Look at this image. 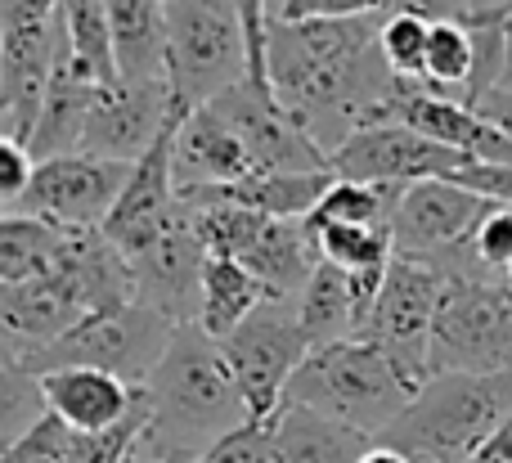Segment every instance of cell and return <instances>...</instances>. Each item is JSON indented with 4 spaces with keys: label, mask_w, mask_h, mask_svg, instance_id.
<instances>
[{
    "label": "cell",
    "mask_w": 512,
    "mask_h": 463,
    "mask_svg": "<svg viewBox=\"0 0 512 463\" xmlns=\"http://www.w3.org/2000/svg\"><path fill=\"white\" fill-rule=\"evenodd\" d=\"M126 261L135 270V302L153 306L171 324H198V311H203V270L212 257H207L185 203H180L176 221L149 248Z\"/></svg>",
    "instance_id": "cell-14"
},
{
    "label": "cell",
    "mask_w": 512,
    "mask_h": 463,
    "mask_svg": "<svg viewBox=\"0 0 512 463\" xmlns=\"http://www.w3.org/2000/svg\"><path fill=\"white\" fill-rule=\"evenodd\" d=\"M512 419V374H436L382 432L414 463H468Z\"/></svg>",
    "instance_id": "cell-3"
},
{
    "label": "cell",
    "mask_w": 512,
    "mask_h": 463,
    "mask_svg": "<svg viewBox=\"0 0 512 463\" xmlns=\"http://www.w3.org/2000/svg\"><path fill=\"white\" fill-rule=\"evenodd\" d=\"M248 32L234 0H167V81L180 113L248 81Z\"/></svg>",
    "instance_id": "cell-5"
},
{
    "label": "cell",
    "mask_w": 512,
    "mask_h": 463,
    "mask_svg": "<svg viewBox=\"0 0 512 463\" xmlns=\"http://www.w3.org/2000/svg\"><path fill=\"white\" fill-rule=\"evenodd\" d=\"M436 374H512L508 288L450 279L432 324V378Z\"/></svg>",
    "instance_id": "cell-8"
},
{
    "label": "cell",
    "mask_w": 512,
    "mask_h": 463,
    "mask_svg": "<svg viewBox=\"0 0 512 463\" xmlns=\"http://www.w3.org/2000/svg\"><path fill=\"white\" fill-rule=\"evenodd\" d=\"M126 81H167V0H104Z\"/></svg>",
    "instance_id": "cell-25"
},
{
    "label": "cell",
    "mask_w": 512,
    "mask_h": 463,
    "mask_svg": "<svg viewBox=\"0 0 512 463\" xmlns=\"http://www.w3.org/2000/svg\"><path fill=\"white\" fill-rule=\"evenodd\" d=\"M369 446L373 437L346 428V423H333L301 405H283L274 419L270 463H360Z\"/></svg>",
    "instance_id": "cell-24"
},
{
    "label": "cell",
    "mask_w": 512,
    "mask_h": 463,
    "mask_svg": "<svg viewBox=\"0 0 512 463\" xmlns=\"http://www.w3.org/2000/svg\"><path fill=\"white\" fill-rule=\"evenodd\" d=\"M405 198L400 185H355V180H337L310 225H387L396 221V207Z\"/></svg>",
    "instance_id": "cell-31"
},
{
    "label": "cell",
    "mask_w": 512,
    "mask_h": 463,
    "mask_svg": "<svg viewBox=\"0 0 512 463\" xmlns=\"http://www.w3.org/2000/svg\"><path fill=\"white\" fill-rule=\"evenodd\" d=\"M463 153H450L441 144H432L427 135L409 131L400 122H382V126H364L360 135L342 144L328 158L337 180H355V185H423V180H445L463 167Z\"/></svg>",
    "instance_id": "cell-12"
},
{
    "label": "cell",
    "mask_w": 512,
    "mask_h": 463,
    "mask_svg": "<svg viewBox=\"0 0 512 463\" xmlns=\"http://www.w3.org/2000/svg\"><path fill=\"white\" fill-rule=\"evenodd\" d=\"M495 203L468 194L454 180H423V185H409L405 198L396 207V221H391V243H396V257L405 261H423V266H441L450 252H459L472 239L486 212Z\"/></svg>",
    "instance_id": "cell-13"
},
{
    "label": "cell",
    "mask_w": 512,
    "mask_h": 463,
    "mask_svg": "<svg viewBox=\"0 0 512 463\" xmlns=\"http://www.w3.org/2000/svg\"><path fill=\"white\" fill-rule=\"evenodd\" d=\"M131 463H153V459H149V455H135V459H131Z\"/></svg>",
    "instance_id": "cell-45"
},
{
    "label": "cell",
    "mask_w": 512,
    "mask_h": 463,
    "mask_svg": "<svg viewBox=\"0 0 512 463\" xmlns=\"http://www.w3.org/2000/svg\"><path fill=\"white\" fill-rule=\"evenodd\" d=\"M230 360L239 392L252 410V423H274L283 410L292 374L310 356V342L301 333L297 297H265L252 320H243L230 338L221 342Z\"/></svg>",
    "instance_id": "cell-7"
},
{
    "label": "cell",
    "mask_w": 512,
    "mask_h": 463,
    "mask_svg": "<svg viewBox=\"0 0 512 463\" xmlns=\"http://www.w3.org/2000/svg\"><path fill=\"white\" fill-rule=\"evenodd\" d=\"M445 180H454V185H463L468 194L486 198L495 207H512V162H463Z\"/></svg>",
    "instance_id": "cell-38"
},
{
    "label": "cell",
    "mask_w": 512,
    "mask_h": 463,
    "mask_svg": "<svg viewBox=\"0 0 512 463\" xmlns=\"http://www.w3.org/2000/svg\"><path fill=\"white\" fill-rule=\"evenodd\" d=\"M180 324H171L167 315H158L153 306H126L113 315H90L86 324L59 338L54 347H45L41 356H32L23 369L32 374H50V369H104V374L122 378L131 387H149L158 360L167 356L171 338Z\"/></svg>",
    "instance_id": "cell-6"
},
{
    "label": "cell",
    "mask_w": 512,
    "mask_h": 463,
    "mask_svg": "<svg viewBox=\"0 0 512 463\" xmlns=\"http://www.w3.org/2000/svg\"><path fill=\"white\" fill-rule=\"evenodd\" d=\"M68 230L41 221V216L5 212L0 216V288L32 284V279L50 275L63 257Z\"/></svg>",
    "instance_id": "cell-28"
},
{
    "label": "cell",
    "mask_w": 512,
    "mask_h": 463,
    "mask_svg": "<svg viewBox=\"0 0 512 463\" xmlns=\"http://www.w3.org/2000/svg\"><path fill=\"white\" fill-rule=\"evenodd\" d=\"M414 387L378 342H337L319 347L292 374L283 405L315 410L333 423L378 441L414 401Z\"/></svg>",
    "instance_id": "cell-4"
},
{
    "label": "cell",
    "mask_w": 512,
    "mask_h": 463,
    "mask_svg": "<svg viewBox=\"0 0 512 463\" xmlns=\"http://www.w3.org/2000/svg\"><path fill=\"white\" fill-rule=\"evenodd\" d=\"M54 32H59V50H54L50 90H45V108H41V122H36V135H32V144H27L36 162L81 149L90 113H95V99H99V90H104L77 59H72L59 18H54Z\"/></svg>",
    "instance_id": "cell-20"
},
{
    "label": "cell",
    "mask_w": 512,
    "mask_h": 463,
    "mask_svg": "<svg viewBox=\"0 0 512 463\" xmlns=\"http://www.w3.org/2000/svg\"><path fill=\"white\" fill-rule=\"evenodd\" d=\"M274 446V423H243L225 441H216L198 463H270Z\"/></svg>",
    "instance_id": "cell-37"
},
{
    "label": "cell",
    "mask_w": 512,
    "mask_h": 463,
    "mask_svg": "<svg viewBox=\"0 0 512 463\" xmlns=\"http://www.w3.org/2000/svg\"><path fill=\"white\" fill-rule=\"evenodd\" d=\"M468 463H512V419H508L504 428H499L495 437H490L486 446H481Z\"/></svg>",
    "instance_id": "cell-42"
},
{
    "label": "cell",
    "mask_w": 512,
    "mask_h": 463,
    "mask_svg": "<svg viewBox=\"0 0 512 463\" xmlns=\"http://www.w3.org/2000/svg\"><path fill=\"white\" fill-rule=\"evenodd\" d=\"M180 117H189V113L176 108L171 81H126L122 77L99 90L81 149L95 153V158L131 162L135 167Z\"/></svg>",
    "instance_id": "cell-11"
},
{
    "label": "cell",
    "mask_w": 512,
    "mask_h": 463,
    "mask_svg": "<svg viewBox=\"0 0 512 463\" xmlns=\"http://www.w3.org/2000/svg\"><path fill=\"white\" fill-rule=\"evenodd\" d=\"M382 59L387 68L396 72L400 81H414L423 86V72H427V50H432V23L414 14H382Z\"/></svg>",
    "instance_id": "cell-33"
},
{
    "label": "cell",
    "mask_w": 512,
    "mask_h": 463,
    "mask_svg": "<svg viewBox=\"0 0 512 463\" xmlns=\"http://www.w3.org/2000/svg\"><path fill=\"white\" fill-rule=\"evenodd\" d=\"M185 122V117H180ZM176 122V126H180ZM176 126L135 162L131 180H126L122 198H117L113 216L104 221V234L126 252H144L180 212V185H176Z\"/></svg>",
    "instance_id": "cell-17"
},
{
    "label": "cell",
    "mask_w": 512,
    "mask_h": 463,
    "mask_svg": "<svg viewBox=\"0 0 512 463\" xmlns=\"http://www.w3.org/2000/svg\"><path fill=\"white\" fill-rule=\"evenodd\" d=\"M378 32L382 14L270 23L265 32V81L328 158L364 126L391 122L405 81L382 59Z\"/></svg>",
    "instance_id": "cell-1"
},
{
    "label": "cell",
    "mask_w": 512,
    "mask_h": 463,
    "mask_svg": "<svg viewBox=\"0 0 512 463\" xmlns=\"http://www.w3.org/2000/svg\"><path fill=\"white\" fill-rule=\"evenodd\" d=\"M391 0H274L270 23H310V18H378Z\"/></svg>",
    "instance_id": "cell-36"
},
{
    "label": "cell",
    "mask_w": 512,
    "mask_h": 463,
    "mask_svg": "<svg viewBox=\"0 0 512 463\" xmlns=\"http://www.w3.org/2000/svg\"><path fill=\"white\" fill-rule=\"evenodd\" d=\"M265 297H270L265 284L243 261L212 257L203 270V311H198V324H203V333H212L216 342H225L243 320H252Z\"/></svg>",
    "instance_id": "cell-27"
},
{
    "label": "cell",
    "mask_w": 512,
    "mask_h": 463,
    "mask_svg": "<svg viewBox=\"0 0 512 463\" xmlns=\"http://www.w3.org/2000/svg\"><path fill=\"white\" fill-rule=\"evenodd\" d=\"M243 266L261 279L270 297H301L310 275L324 266L319 234L310 230V221H265L261 239L252 243Z\"/></svg>",
    "instance_id": "cell-23"
},
{
    "label": "cell",
    "mask_w": 512,
    "mask_h": 463,
    "mask_svg": "<svg viewBox=\"0 0 512 463\" xmlns=\"http://www.w3.org/2000/svg\"><path fill=\"white\" fill-rule=\"evenodd\" d=\"M472 72H477V45L468 23H432V50H427L423 90L441 99H459L472 108Z\"/></svg>",
    "instance_id": "cell-30"
},
{
    "label": "cell",
    "mask_w": 512,
    "mask_h": 463,
    "mask_svg": "<svg viewBox=\"0 0 512 463\" xmlns=\"http://www.w3.org/2000/svg\"><path fill=\"white\" fill-rule=\"evenodd\" d=\"M495 90H512V14L504 18V77Z\"/></svg>",
    "instance_id": "cell-44"
},
{
    "label": "cell",
    "mask_w": 512,
    "mask_h": 463,
    "mask_svg": "<svg viewBox=\"0 0 512 463\" xmlns=\"http://www.w3.org/2000/svg\"><path fill=\"white\" fill-rule=\"evenodd\" d=\"M391 122L409 126V131L427 135L432 144H441V149H450V153H463V158H472V162H512V140L495 122H486L477 108L459 104V99L427 95L414 81L400 86Z\"/></svg>",
    "instance_id": "cell-18"
},
{
    "label": "cell",
    "mask_w": 512,
    "mask_h": 463,
    "mask_svg": "<svg viewBox=\"0 0 512 463\" xmlns=\"http://www.w3.org/2000/svg\"><path fill=\"white\" fill-rule=\"evenodd\" d=\"M59 32L54 18H0V135L32 144L50 90Z\"/></svg>",
    "instance_id": "cell-15"
},
{
    "label": "cell",
    "mask_w": 512,
    "mask_h": 463,
    "mask_svg": "<svg viewBox=\"0 0 512 463\" xmlns=\"http://www.w3.org/2000/svg\"><path fill=\"white\" fill-rule=\"evenodd\" d=\"M171 463H189V459H171Z\"/></svg>",
    "instance_id": "cell-46"
},
{
    "label": "cell",
    "mask_w": 512,
    "mask_h": 463,
    "mask_svg": "<svg viewBox=\"0 0 512 463\" xmlns=\"http://www.w3.org/2000/svg\"><path fill=\"white\" fill-rule=\"evenodd\" d=\"M486 122H495L499 131L512 140V90H490L486 99H481V108H477Z\"/></svg>",
    "instance_id": "cell-41"
},
{
    "label": "cell",
    "mask_w": 512,
    "mask_h": 463,
    "mask_svg": "<svg viewBox=\"0 0 512 463\" xmlns=\"http://www.w3.org/2000/svg\"><path fill=\"white\" fill-rule=\"evenodd\" d=\"M508 297H512V288H508Z\"/></svg>",
    "instance_id": "cell-48"
},
{
    "label": "cell",
    "mask_w": 512,
    "mask_h": 463,
    "mask_svg": "<svg viewBox=\"0 0 512 463\" xmlns=\"http://www.w3.org/2000/svg\"><path fill=\"white\" fill-rule=\"evenodd\" d=\"M54 18H59V27H63V41H68L72 59H77L99 86L122 81L117 45H113V23H108L104 0H59V14Z\"/></svg>",
    "instance_id": "cell-29"
},
{
    "label": "cell",
    "mask_w": 512,
    "mask_h": 463,
    "mask_svg": "<svg viewBox=\"0 0 512 463\" xmlns=\"http://www.w3.org/2000/svg\"><path fill=\"white\" fill-rule=\"evenodd\" d=\"M360 463H414L409 455H400V450H391V446H382V441H373L369 446V455H364Z\"/></svg>",
    "instance_id": "cell-43"
},
{
    "label": "cell",
    "mask_w": 512,
    "mask_h": 463,
    "mask_svg": "<svg viewBox=\"0 0 512 463\" xmlns=\"http://www.w3.org/2000/svg\"><path fill=\"white\" fill-rule=\"evenodd\" d=\"M508 288H512V275H508Z\"/></svg>",
    "instance_id": "cell-47"
},
{
    "label": "cell",
    "mask_w": 512,
    "mask_h": 463,
    "mask_svg": "<svg viewBox=\"0 0 512 463\" xmlns=\"http://www.w3.org/2000/svg\"><path fill=\"white\" fill-rule=\"evenodd\" d=\"M472 266L481 284L508 288L512 275V207H490L486 221L472 230Z\"/></svg>",
    "instance_id": "cell-34"
},
{
    "label": "cell",
    "mask_w": 512,
    "mask_h": 463,
    "mask_svg": "<svg viewBox=\"0 0 512 463\" xmlns=\"http://www.w3.org/2000/svg\"><path fill=\"white\" fill-rule=\"evenodd\" d=\"M144 392H149V432L140 441V455L153 463H198L216 441L252 423L239 378L221 342L203 333V324H180Z\"/></svg>",
    "instance_id": "cell-2"
},
{
    "label": "cell",
    "mask_w": 512,
    "mask_h": 463,
    "mask_svg": "<svg viewBox=\"0 0 512 463\" xmlns=\"http://www.w3.org/2000/svg\"><path fill=\"white\" fill-rule=\"evenodd\" d=\"M86 320V306H81L77 288L68 284L59 266L50 275L32 279V284L0 288V356L27 365Z\"/></svg>",
    "instance_id": "cell-16"
},
{
    "label": "cell",
    "mask_w": 512,
    "mask_h": 463,
    "mask_svg": "<svg viewBox=\"0 0 512 463\" xmlns=\"http://www.w3.org/2000/svg\"><path fill=\"white\" fill-rule=\"evenodd\" d=\"M0 463H72V428L63 419H54V414H45L27 437L5 446Z\"/></svg>",
    "instance_id": "cell-35"
},
{
    "label": "cell",
    "mask_w": 512,
    "mask_h": 463,
    "mask_svg": "<svg viewBox=\"0 0 512 463\" xmlns=\"http://www.w3.org/2000/svg\"><path fill=\"white\" fill-rule=\"evenodd\" d=\"M445 293H450V275L423 266V261L396 257L378 302H373L369 329L360 338V342H378L400 365V374L409 378L414 392H423L432 383V324L441 315Z\"/></svg>",
    "instance_id": "cell-9"
},
{
    "label": "cell",
    "mask_w": 512,
    "mask_h": 463,
    "mask_svg": "<svg viewBox=\"0 0 512 463\" xmlns=\"http://www.w3.org/2000/svg\"><path fill=\"white\" fill-rule=\"evenodd\" d=\"M297 315H301V333H306L310 351L319 347H337V342H360L369 329V311H364L355 279L337 266H319L310 275V284L297 297Z\"/></svg>",
    "instance_id": "cell-22"
},
{
    "label": "cell",
    "mask_w": 512,
    "mask_h": 463,
    "mask_svg": "<svg viewBox=\"0 0 512 463\" xmlns=\"http://www.w3.org/2000/svg\"><path fill=\"white\" fill-rule=\"evenodd\" d=\"M333 185V171H270V176H248L230 185V198L270 221H310Z\"/></svg>",
    "instance_id": "cell-26"
},
{
    "label": "cell",
    "mask_w": 512,
    "mask_h": 463,
    "mask_svg": "<svg viewBox=\"0 0 512 463\" xmlns=\"http://www.w3.org/2000/svg\"><path fill=\"white\" fill-rule=\"evenodd\" d=\"M131 171V162H108L86 149L59 153V158L36 162L32 189L23 194V203L14 212L41 216L59 230H104Z\"/></svg>",
    "instance_id": "cell-10"
},
{
    "label": "cell",
    "mask_w": 512,
    "mask_h": 463,
    "mask_svg": "<svg viewBox=\"0 0 512 463\" xmlns=\"http://www.w3.org/2000/svg\"><path fill=\"white\" fill-rule=\"evenodd\" d=\"M391 14H414L427 23H463L468 0H391Z\"/></svg>",
    "instance_id": "cell-40"
},
{
    "label": "cell",
    "mask_w": 512,
    "mask_h": 463,
    "mask_svg": "<svg viewBox=\"0 0 512 463\" xmlns=\"http://www.w3.org/2000/svg\"><path fill=\"white\" fill-rule=\"evenodd\" d=\"M45 414H50V405H45L41 374H32V369H23L18 360L0 356V432H5V446L27 437Z\"/></svg>",
    "instance_id": "cell-32"
},
{
    "label": "cell",
    "mask_w": 512,
    "mask_h": 463,
    "mask_svg": "<svg viewBox=\"0 0 512 463\" xmlns=\"http://www.w3.org/2000/svg\"><path fill=\"white\" fill-rule=\"evenodd\" d=\"M256 176L252 158L234 126L216 113L212 104L194 108L185 122L176 126V185L185 189H230L239 180Z\"/></svg>",
    "instance_id": "cell-19"
},
{
    "label": "cell",
    "mask_w": 512,
    "mask_h": 463,
    "mask_svg": "<svg viewBox=\"0 0 512 463\" xmlns=\"http://www.w3.org/2000/svg\"><path fill=\"white\" fill-rule=\"evenodd\" d=\"M45 405L54 419H63L72 432H104L131 419L140 405V387L122 383V378L104 374V369H50L41 374Z\"/></svg>",
    "instance_id": "cell-21"
},
{
    "label": "cell",
    "mask_w": 512,
    "mask_h": 463,
    "mask_svg": "<svg viewBox=\"0 0 512 463\" xmlns=\"http://www.w3.org/2000/svg\"><path fill=\"white\" fill-rule=\"evenodd\" d=\"M32 176H36L32 149L0 135V207H5V212H14V207L23 203V194L32 189Z\"/></svg>",
    "instance_id": "cell-39"
}]
</instances>
